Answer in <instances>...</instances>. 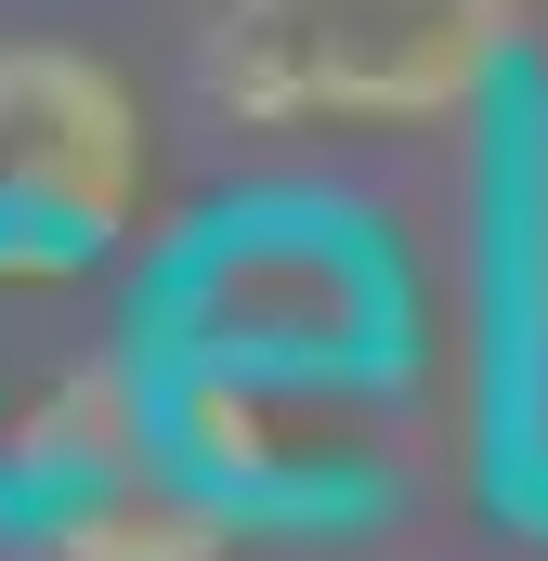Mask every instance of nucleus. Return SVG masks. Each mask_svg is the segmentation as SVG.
<instances>
[{"label":"nucleus","instance_id":"3","mask_svg":"<svg viewBox=\"0 0 548 561\" xmlns=\"http://www.w3.org/2000/svg\"><path fill=\"white\" fill-rule=\"evenodd\" d=\"M105 262H0V523H53L66 496L157 457V366L132 300H92Z\"/></svg>","mask_w":548,"mask_h":561},{"label":"nucleus","instance_id":"4","mask_svg":"<svg viewBox=\"0 0 548 561\" xmlns=\"http://www.w3.org/2000/svg\"><path fill=\"white\" fill-rule=\"evenodd\" d=\"M144 222V105L66 39H0V262H118Z\"/></svg>","mask_w":548,"mask_h":561},{"label":"nucleus","instance_id":"1","mask_svg":"<svg viewBox=\"0 0 548 561\" xmlns=\"http://www.w3.org/2000/svg\"><path fill=\"white\" fill-rule=\"evenodd\" d=\"M157 379H340L406 392L418 287L392 236L340 196H222L196 209L132 287Z\"/></svg>","mask_w":548,"mask_h":561},{"label":"nucleus","instance_id":"2","mask_svg":"<svg viewBox=\"0 0 548 561\" xmlns=\"http://www.w3.org/2000/svg\"><path fill=\"white\" fill-rule=\"evenodd\" d=\"M536 0H222L196 92L222 131H483L510 118Z\"/></svg>","mask_w":548,"mask_h":561},{"label":"nucleus","instance_id":"6","mask_svg":"<svg viewBox=\"0 0 548 561\" xmlns=\"http://www.w3.org/2000/svg\"><path fill=\"white\" fill-rule=\"evenodd\" d=\"M236 536H249V523H236L183 457H144V470L66 496V510L39 523V549H53V561H222Z\"/></svg>","mask_w":548,"mask_h":561},{"label":"nucleus","instance_id":"5","mask_svg":"<svg viewBox=\"0 0 548 561\" xmlns=\"http://www.w3.org/2000/svg\"><path fill=\"white\" fill-rule=\"evenodd\" d=\"M379 419L392 392H340V379H157V457H183L249 536L379 510L392 470Z\"/></svg>","mask_w":548,"mask_h":561}]
</instances>
